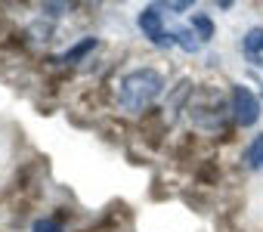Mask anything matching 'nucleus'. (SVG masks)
<instances>
[{
	"label": "nucleus",
	"instance_id": "nucleus-4",
	"mask_svg": "<svg viewBox=\"0 0 263 232\" xmlns=\"http://www.w3.org/2000/svg\"><path fill=\"white\" fill-rule=\"evenodd\" d=\"M137 22H140L143 34H146L155 47H171V44H174V37H171V34L164 31V25H161V7H158V4L143 7L140 16H137Z\"/></svg>",
	"mask_w": 263,
	"mask_h": 232
},
{
	"label": "nucleus",
	"instance_id": "nucleus-10",
	"mask_svg": "<svg viewBox=\"0 0 263 232\" xmlns=\"http://www.w3.org/2000/svg\"><path fill=\"white\" fill-rule=\"evenodd\" d=\"M192 31H195V37L204 44V41H211L214 37V22H211V16H204V13H192Z\"/></svg>",
	"mask_w": 263,
	"mask_h": 232
},
{
	"label": "nucleus",
	"instance_id": "nucleus-15",
	"mask_svg": "<svg viewBox=\"0 0 263 232\" xmlns=\"http://www.w3.org/2000/svg\"><path fill=\"white\" fill-rule=\"evenodd\" d=\"M44 10H47L50 16H62V13H68L71 7H68V4H44Z\"/></svg>",
	"mask_w": 263,
	"mask_h": 232
},
{
	"label": "nucleus",
	"instance_id": "nucleus-14",
	"mask_svg": "<svg viewBox=\"0 0 263 232\" xmlns=\"http://www.w3.org/2000/svg\"><path fill=\"white\" fill-rule=\"evenodd\" d=\"M161 10H171V13H186V10H192V4L189 0H164V4H158Z\"/></svg>",
	"mask_w": 263,
	"mask_h": 232
},
{
	"label": "nucleus",
	"instance_id": "nucleus-8",
	"mask_svg": "<svg viewBox=\"0 0 263 232\" xmlns=\"http://www.w3.org/2000/svg\"><path fill=\"white\" fill-rule=\"evenodd\" d=\"M195 183L198 186H217L220 183V167H217V161H201L198 167H195Z\"/></svg>",
	"mask_w": 263,
	"mask_h": 232
},
{
	"label": "nucleus",
	"instance_id": "nucleus-12",
	"mask_svg": "<svg viewBox=\"0 0 263 232\" xmlns=\"http://www.w3.org/2000/svg\"><path fill=\"white\" fill-rule=\"evenodd\" d=\"M28 37H34V41H50V34H53V25H47V22H31L28 25V31H25Z\"/></svg>",
	"mask_w": 263,
	"mask_h": 232
},
{
	"label": "nucleus",
	"instance_id": "nucleus-7",
	"mask_svg": "<svg viewBox=\"0 0 263 232\" xmlns=\"http://www.w3.org/2000/svg\"><path fill=\"white\" fill-rule=\"evenodd\" d=\"M96 47H99V41H96V37H84L81 44H74L71 50H65V53H62L56 62H62V65H74V62H81L87 53H93Z\"/></svg>",
	"mask_w": 263,
	"mask_h": 232
},
{
	"label": "nucleus",
	"instance_id": "nucleus-9",
	"mask_svg": "<svg viewBox=\"0 0 263 232\" xmlns=\"http://www.w3.org/2000/svg\"><path fill=\"white\" fill-rule=\"evenodd\" d=\"M171 37H174V44H180L186 53H198V47H201V41L195 37V31H192V28H174V31H171Z\"/></svg>",
	"mask_w": 263,
	"mask_h": 232
},
{
	"label": "nucleus",
	"instance_id": "nucleus-5",
	"mask_svg": "<svg viewBox=\"0 0 263 232\" xmlns=\"http://www.w3.org/2000/svg\"><path fill=\"white\" fill-rule=\"evenodd\" d=\"M192 87H195V84H192L189 78H183V81L177 84V90L171 93V99H167V108H164V114H167V124H174V118H177V111H180V108L186 105V99L192 96Z\"/></svg>",
	"mask_w": 263,
	"mask_h": 232
},
{
	"label": "nucleus",
	"instance_id": "nucleus-6",
	"mask_svg": "<svg viewBox=\"0 0 263 232\" xmlns=\"http://www.w3.org/2000/svg\"><path fill=\"white\" fill-rule=\"evenodd\" d=\"M241 50L254 65H263V28H251L241 41Z\"/></svg>",
	"mask_w": 263,
	"mask_h": 232
},
{
	"label": "nucleus",
	"instance_id": "nucleus-13",
	"mask_svg": "<svg viewBox=\"0 0 263 232\" xmlns=\"http://www.w3.org/2000/svg\"><path fill=\"white\" fill-rule=\"evenodd\" d=\"M31 232H65V229H62V223L56 217H41V220H34Z\"/></svg>",
	"mask_w": 263,
	"mask_h": 232
},
{
	"label": "nucleus",
	"instance_id": "nucleus-11",
	"mask_svg": "<svg viewBox=\"0 0 263 232\" xmlns=\"http://www.w3.org/2000/svg\"><path fill=\"white\" fill-rule=\"evenodd\" d=\"M245 161H248L251 170L263 167V133H257V137L251 140V146H248V152H245Z\"/></svg>",
	"mask_w": 263,
	"mask_h": 232
},
{
	"label": "nucleus",
	"instance_id": "nucleus-3",
	"mask_svg": "<svg viewBox=\"0 0 263 232\" xmlns=\"http://www.w3.org/2000/svg\"><path fill=\"white\" fill-rule=\"evenodd\" d=\"M226 111H232V108H226V105L220 102V96H211L208 102H204V99H198L195 105H189L192 124H195V127H201V130H217V127H223Z\"/></svg>",
	"mask_w": 263,
	"mask_h": 232
},
{
	"label": "nucleus",
	"instance_id": "nucleus-2",
	"mask_svg": "<svg viewBox=\"0 0 263 232\" xmlns=\"http://www.w3.org/2000/svg\"><path fill=\"white\" fill-rule=\"evenodd\" d=\"M229 108H232V121H235L238 127H254L257 118H260V102H257V96H254L245 84H235V87H232V102H229Z\"/></svg>",
	"mask_w": 263,
	"mask_h": 232
},
{
	"label": "nucleus",
	"instance_id": "nucleus-1",
	"mask_svg": "<svg viewBox=\"0 0 263 232\" xmlns=\"http://www.w3.org/2000/svg\"><path fill=\"white\" fill-rule=\"evenodd\" d=\"M164 90V78L155 71V68H137V71H130L121 78L118 84V99L127 111H149L152 102L158 99V93Z\"/></svg>",
	"mask_w": 263,
	"mask_h": 232
}]
</instances>
